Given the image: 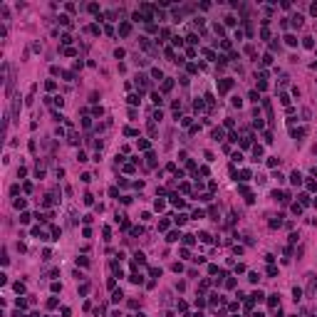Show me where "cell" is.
<instances>
[{"label": "cell", "mask_w": 317, "mask_h": 317, "mask_svg": "<svg viewBox=\"0 0 317 317\" xmlns=\"http://www.w3.org/2000/svg\"><path fill=\"white\" fill-rule=\"evenodd\" d=\"M300 181H302V176H300V173L295 171V173H292V183H300Z\"/></svg>", "instance_id": "obj_1"}]
</instances>
